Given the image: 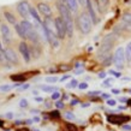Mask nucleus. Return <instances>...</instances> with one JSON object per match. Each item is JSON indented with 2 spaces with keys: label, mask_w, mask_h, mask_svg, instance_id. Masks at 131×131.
<instances>
[{
  "label": "nucleus",
  "mask_w": 131,
  "mask_h": 131,
  "mask_svg": "<svg viewBox=\"0 0 131 131\" xmlns=\"http://www.w3.org/2000/svg\"><path fill=\"white\" fill-rule=\"evenodd\" d=\"M29 8H30V6H29L28 1H25V0L18 3V5H17V11H18V13L23 17L24 19H27V18L30 17V15H29Z\"/></svg>",
  "instance_id": "6e6552de"
},
{
  "label": "nucleus",
  "mask_w": 131,
  "mask_h": 131,
  "mask_svg": "<svg viewBox=\"0 0 131 131\" xmlns=\"http://www.w3.org/2000/svg\"><path fill=\"white\" fill-rule=\"evenodd\" d=\"M65 117H66L68 119H70V120H73V119H75V115L72 114L71 112H66V113H65Z\"/></svg>",
  "instance_id": "a878e982"
},
{
  "label": "nucleus",
  "mask_w": 131,
  "mask_h": 131,
  "mask_svg": "<svg viewBox=\"0 0 131 131\" xmlns=\"http://www.w3.org/2000/svg\"><path fill=\"white\" fill-rule=\"evenodd\" d=\"M18 85H19V83L15 84V85H0V90L1 91H8V90H11L12 88L18 87Z\"/></svg>",
  "instance_id": "aec40b11"
},
{
  "label": "nucleus",
  "mask_w": 131,
  "mask_h": 131,
  "mask_svg": "<svg viewBox=\"0 0 131 131\" xmlns=\"http://www.w3.org/2000/svg\"><path fill=\"white\" fill-rule=\"evenodd\" d=\"M0 32H1V37L6 45H8L12 41V35H11V30L6 24H1L0 25Z\"/></svg>",
  "instance_id": "9b49d317"
},
{
  "label": "nucleus",
  "mask_w": 131,
  "mask_h": 131,
  "mask_svg": "<svg viewBox=\"0 0 131 131\" xmlns=\"http://www.w3.org/2000/svg\"><path fill=\"white\" fill-rule=\"evenodd\" d=\"M12 113H7V114H6V117H7V118H12Z\"/></svg>",
  "instance_id": "37998d69"
},
{
  "label": "nucleus",
  "mask_w": 131,
  "mask_h": 131,
  "mask_svg": "<svg viewBox=\"0 0 131 131\" xmlns=\"http://www.w3.org/2000/svg\"><path fill=\"white\" fill-rule=\"evenodd\" d=\"M110 73H111V75H113L114 77H120V76H122V73H119V72H117V71H113V70H111V71H110Z\"/></svg>",
  "instance_id": "c756f323"
},
{
  "label": "nucleus",
  "mask_w": 131,
  "mask_h": 131,
  "mask_svg": "<svg viewBox=\"0 0 131 131\" xmlns=\"http://www.w3.org/2000/svg\"><path fill=\"white\" fill-rule=\"evenodd\" d=\"M77 85H78V82H77L76 80H72L71 82H70V83L66 85V87H68V88H76Z\"/></svg>",
  "instance_id": "5701e85b"
},
{
  "label": "nucleus",
  "mask_w": 131,
  "mask_h": 131,
  "mask_svg": "<svg viewBox=\"0 0 131 131\" xmlns=\"http://www.w3.org/2000/svg\"><path fill=\"white\" fill-rule=\"evenodd\" d=\"M77 102H78L77 100H72V101H71V105H77Z\"/></svg>",
  "instance_id": "ea45409f"
},
{
  "label": "nucleus",
  "mask_w": 131,
  "mask_h": 131,
  "mask_svg": "<svg viewBox=\"0 0 131 131\" xmlns=\"http://www.w3.org/2000/svg\"><path fill=\"white\" fill-rule=\"evenodd\" d=\"M130 60H131V59H130Z\"/></svg>",
  "instance_id": "a18cd8bd"
},
{
  "label": "nucleus",
  "mask_w": 131,
  "mask_h": 131,
  "mask_svg": "<svg viewBox=\"0 0 131 131\" xmlns=\"http://www.w3.org/2000/svg\"><path fill=\"white\" fill-rule=\"evenodd\" d=\"M19 24H20V27H22V29H23L24 34H25V37L28 40H30L31 42H34V43H37L39 42V34L35 30L34 25L27 19H23Z\"/></svg>",
  "instance_id": "f03ea898"
},
{
  "label": "nucleus",
  "mask_w": 131,
  "mask_h": 131,
  "mask_svg": "<svg viewBox=\"0 0 131 131\" xmlns=\"http://www.w3.org/2000/svg\"><path fill=\"white\" fill-rule=\"evenodd\" d=\"M37 10L40 11V13H42L46 17H51V15H52L51 6L48 4H46V3H40V4L37 5Z\"/></svg>",
  "instance_id": "f8f14e48"
},
{
  "label": "nucleus",
  "mask_w": 131,
  "mask_h": 131,
  "mask_svg": "<svg viewBox=\"0 0 131 131\" xmlns=\"http://www.w3.org/2000/svg\"><path fill=\"white\" fill-rule=\"evenodd\" d=\"M18 131H28L27 129H22V130H18Z\"/></svg>",
  "instance_id": "c03bdc74"
},
{
  "label": "nucleus",
  "mask_w": 131,
  "mask_h": 131,
  "mask_svg": "<svg viewBox=\"0 0 131 131\" xmlns=\"http://www.w3.org/2000/svg\"><path fill=\"white\" fill-rule=\"evenodd\" d=\"M123 130H125V131H131V125H123Z\"/></svg>",
  "instance_id": "473e14b6"
},
{
  "label": "nucleus",
  "mask_w": 131,
  "mask_h": 131,
  "mask_svg": "<svg viewBox=\"0 0 131 131\" xmlns=\"http://www.w3.org/2000/svg\"><path fill=\"white\" fill-rule=\"evenodd\" d=\"M64 3L66 4V6L69 7V10L71 12H76L78 8V4H77V0H64Z\"/></svg>",
  "instance_id": "4468645a"
},
{
  "label": "nucleus",
  "mask_w": 131,
  "mask_h": 131,
  "mask_svg": "<svg viewBox=\"0 0 131 131\" xmlns=\"http://www.w3.org/2000/svg\"><path fill=\"white\" fill-rule=\"evenodd\" d=\"M77 4L81 6H87V0H77Z\"/></svg>",
  "instance_id": "c85d7f7f"
},
{
  "label": "nucleus",
  "mask_w": 131,
  "mask_h": 131,
  "mask_svg": "<svg viewBox=\"0 0 131 131\" xmlns=\"http://www.w3.org/2000/svg\"><path fill=\"white\" fill-rule=\"evenodd\" d=\"M114 40L115 37L113 35H108L107 37H105L102 41V45L99 49V58L100 59H106L110 53H111V49L113 47V43H114Z\"/></svg>",
  "instance_id": "7ed1b4c3"
},
{
  "label": "nucleus",
  "mask_w": 131,
  "mask_h": 131,
  "mask_svg": "<svg viewBox=\"0 0 131 131\" xmlns=\"http://www.w3.org/2000/svg\"><path fill=\"white\" fill-rule=\"evenodd\" d=\"M29 15H30V17H31L32 19L35 20V23L39 25V27H41L42 25V20H41L40 16H39V13H37V11H36V8L31 7L30 6V8H29Z\"/></svg>",
  "instance_id": "ddd939ff"
},
{
  "label": "nucleus",
  "mask_w": 131,
  "mask_h": 131,
  "mask_svg": "<svg viewBox=\"0 0 131 131\" xmlns=\"http://www.w3.org/2000/svg\"><path fill=\"white\" fill-rule=\"evenodd\" d=\"M28 87H29V84H25V85H22V88H20V89L23 90V89H27Z\"/></svg>",
  "instance_id": "4c0bfd02"
},
{
  "label": "nucleus",
  "mask_w": 131,
  "mask_h": 131,
  "mask_svg": "<svg viewBox=\"0 0 131 131\" xmlns=\"http://www.w3.org/2000/svg\"><path fill=\"white\" fill-rule=\"evenodd\" d=\"M124 54H125V59H131V41L126 45V47L124 48Z\"/></svg>",
  "instance_id": "f3484780"
},
{
  "label": "nucleus",
  "mask_w": 131,
  "mask_h": 131,
  "mask_svg": "<svg viewBox=\"0 0 131 131\" xmlns=\"http://www.w3.org/2000/svg\"><path fill=\"white\" fill-rule=\"evenodd\" d=\"M99 94H101V91H90V93H89V95H99Z\"/></svg>",
  "instance_id": "72a5a7b5"
},
{
  "label": "nucleus",
  "mask_w": 131,
  "mask_h": 131,
  "mask_svg": "<svg viewBox=\"0 0 131 131\" xmlns=\"http://www.w3.org/2000/svg\"><path fill=\"white\" fill-rule=\"evenodd\" d=\"M100 1H101V4L102 5L106 6V5H108V1H110V0H100Z\"/></svg>",
  "instance_id": "c9c22d12"
},
{
  "label": "nucleus",
  "mask_w": 131,
  "mask_h": 131,
  "mask_svg": "<svg viewBox=\"0 0 131 131\" xmlns=\"http://www.w3.org/2000/svg\"><path fill=\"white\" fill-rule=\"evenodd\" d=\"M4 16L5 18H6V20H7L10 24H12V25H15V24L17 23V20H16V17L12 15L11 12H8V11H5L4 12Z\"/></svg>",
  "instance_id": "2eb2a0df"
},
{
  "label": "nucleus",
  "mask_w": 131,
  "mask_h": 131,
  "mask_svg": "<svg viewBox=\"0 0 131 131\" xmlns=\"http://www.w3.org/2000/svg\"><path fill=\"white\" fill-rule=\"evenodd\" d=\"M56 106H57V108H64V103L61 102V101H57Z\"/></svg>",
  "instance_id": "2f4dec72"
},
{
  "label": "nucleus",
  "mask_w": 131,
  "mask_h": 131,
  "mask_svg": "<svg viewBox=\"0 0 131 131\" xmlns=\"http://www.w3.org/2000/svg\"><path fill=\"white\" fill-rule=\"evenodd\" d=\"M18 49H19L20 56L23 57V59L25 63H29L30 59H31V56H30V49H29V46L25 42H20L19 46H18Z\"/></svg>",
  "instance_id": "9d476101"
},
{
  "label": "nucleus",
  "mask_w": 131,
  "mask_h": 131,
  "mask_svg": "<svg viewBox=\"0 0 131 131\" xmlns=\"http://www.w3.org/2000/svg\"><path fill=\"white\" fill-rule=\"evenodd\" d=\"M99 77H100V78H105V77H106V72H100Z\"/></svg>",
  "instance_id": "f704fd0d"
},
{
  "label": "nucleus",
  "mask_w": 131,
  "mask_h": 131,
  "mask_svg": "<svg viewBox=\"0 0 131 131\" xmlns=\"http://www.w3.org/2000/svg\"><path fill=\"white\" fill-rule=\"evenodd\" d=\"M77 87L80 88L81 90H82V89H87V88H88V83H85V82H82V83H80L78 85H77Z\"/></svg>",
  "instance_id": "bb28decb"
},
{
  "label": "nucleus",
  "mask_w": 131,
  "mask_h": 131,
  "mask_svg": "<svg viewBox=\"0 0 131 131\" xmlns=\"http://www.w3.org/2000/svg\"><path fill=\"white\" fill-rule=\"evenodd\" d=\"M60 97V93L58 90L57 91H54L53 94H52V100H58Z\"/></svg>",
  "instance_id": "b1692460"
},
{
  "label": "nucleus",
  "mask_w": 131,
  "mask_h": 131,
  "mask_svg": "<svg viewBox=\"0 0 131 131\" xmlns=\"http://www.w3.org/2000/svg\"><path fill=\"white\" fill-rule=\"evenodd\" d=\"M111 83H112V80H106L105 82H103V87H110L111 85Z\"/></svg>",
  "instance_id": "7c9ffc66"
},
{
  "label": "nucleus",
  "mask_w": 131,
  "mask_h": 131,
  "mask_svg": "<svg viewBox=\"0 0 131 131\" xmlns=\"http://www.w3.org/2000/svg\"><path fill=\"white\" fill-rule=\"evenodd\" d=\"M34 122H36V123L40 122V118H39V117H35V118H34Z\"/></svg>",
  "instance_id": "79ce46f5"
},
{
  "label": "nucleus",
  "mask_w": 131,
  "mask_h": 131,
  "mask_svg": "<svg viewBox=\"0 0 131 131\" xmlns=\"http://www.w3.org/2000/svg\"><path fill=\"white\" fill-rule=\"evenodd\" d=\"M36 101H39V102H41V101H43V99H42V97H36Z\"/></svg>",
  "instance_id": "58836bf2"
},
{
  "label": "nucleus",
  "mask_w": 131,
  "mask_h": 131,
  "mask_svg": "<svg viewBox=\"0 0 131 131\" xmlns=\"http://www.w3.org/2000/svg\"><path fill=\"white\" fill-rule=\"evenodd\" d=\"M11 78L13 81H18V83H22V82H24V81H25V77H24V76H22V75H19V76H12Z\"/></svg>",
  "instance_id": "4be33fe9"
},
{
  "label": "nucleus",
  "mask_w": 131,
  "mask_h": 131,
  "mask_svg": "<svg viewBox=\"0 0 131 131\" xmlns=\"http://www.w3.org/2000/svg\"><path fill=\"white\" fill-rule=\"evenodd\" d=\"M19 106L20 107H27V106H28V101H27L25 99H22L19 101Z\"/></svg>",
  "instance_id": "393cba45"
},
{
  "label": "nucleus",
  "mask_w": 131,
  "mask_h": 131,
  "mask_svg": "<svg viewBox=\"0 0 131 131\" xmlns=\"http://www.w3.org/2000/svg\"><path fill=\"white\" fill-rule=\"evenodd\" d=\"M4 58L6 61L13 64V65H17V64H18V57H17L16 52L13 51L12 48H6V49H4Z\"/></svg>",
  "instance_id": "1a4fd4ad"
},
{
  "label": "nucleus",
  "mask_w": 131,
  "mask_h": 131,
  "mask_svg": "<svg viewBox=\"0 0 131 131\" xmlns=\"http://www.w3.org/2000/svg\"><path fill=\"white\" fill-rule=\"evenodd\" d=\"M58 77L57 76H49V77H46L45 78V81H46V83H56V82H58Z\"/></svg>",
  "instance_id": "6ab92c4d"
},
{
  "label": "nucleus",
  "mask_w": 131,
  "mask_h": 131,
  "mask_svg": "<svg viewBox=\"0 0 131 131\" xmlns=\"http://www.w3.org/2000/svg\"><path fill=\"white\" fill-rule=\"evenodd\" d=\"M88 8V15L90 17V19L93 23H97L99 22V7L95 5L94 0H87V6Z\"/></svg>",
  "instance_id": "39448f33"
},
{
  "label": "nucleus",
  "mask_w": 131,
  "mask_h": 131,
  "mask_svg": "<svg viewBox=\"0 0 131 131\" xmlns=\"http://www.w3.org/2000/svg\"><path fill=\"white\" fill-rule=\"evenodd\" d=\"M112 60L117 68H123L124 63H125V54H124V48L123 47H118L115 49L114 54L112 57Z\"/></svg>",
  "instance_id": "423d86ee"
},
{
  "label": "nucleus",
  "mask_w": 131,
  "mask_h": 131,
  "mask_svg": "<svg viewBox=\"0 0 131 131\" xmlns=\"http://www.w3.org/2000/svg\"><path fill=\"white\" fill-rule=\"evenodd\" d=\"M115 103H117V101L113 99H108L107 100V105L108 106H115Z\"/></svg>",
  "instance_id": "cd10ccee"
},
{
  "label": "nucleus",
  "mask_w": 131,
  "mask_h": 131,
  "mask_svg": "<svg viewBox=\"0 0 131 131\" xmlns=\"http://www.w3.org/2000/svg\"><path fill=\"white\" fill-rule=\"evenodd\" d=\"M123 22L126 23L127 25H131V13H126L123 16Z\"/></svg>",
  "instance_id": "412c9836"
},
{
  "label": "nucleus",
  "mask_w": 131,
  "mask_h": 131,
  "mask_svg": "<svg viewBox=\"0 0 131 131\" xmlns=\"http://www.w3.org/2000/svg\"><path fill=\"white\" fill-rule=\"evenodd\" d=\"M93 22L87 12H82L78 17V28L83 34H89L93 29Z\"/></svg>",
  "instance_id": "20e7f679"
},
{
  "label": "nucleus",
  "mask_w": 131,
  "mask_h": 131,
  "mask_svg": "<svg viewBox=\"0 0 131 131\" xmlns=\"http://www.w3.org/2000/svg\"><path fill=\"white\" fill-rule=\"evenodd\" d=\"M57 7L60 12V17L64 20V23L66 25V35L69 37H71L73 35V19H72L71 11L69 10V7L66 6V4L64 3L63 0H58L57 1Z\"/></svg>",
  "instance_id": "f257e3e1"
},
{
  "label": "nucleus",
  "mask_w": 131,
  "mask_h": 131,
  "mask_svg": "<svg viewBox=\"0 0 131 131\" xmlns=\"http://www.w3.org/2000/svg\"><path fill=\"white\" fill-rule=\"evenodd\" d=\"M68 78H69V76H64V77H63V78H61V80H60V81H61V82H63V81L68 80Z\"/></svg>",
  "instance_id": "a19ab883"
},
{
  "label": "nucleus",
  "mask_w": 131,
  "mask_h": 131,
  "mask_svg": "<svg viewBox=\"0 0 131 131\" xmlns=\"http://www.w3.org/2000/svg\"><path fill=\"white\" fill-rule=\"evenodd\" d=\"M54 27H56V34L58 39H65L66 36V25L61 19V17H57L54 19Z\"/></svg>",
  "instance_id": "0eeeda50"
},
{
  "label": "nucleus",
  "mask_w": 131,
  "mask_h": 131,
  "mask_svg": "<svg viewBox=\"0 0 131 131\" xmlns=\"http://www.w3.org/2000/svg\"><path fill=\"white\" fill-rule=\"evenodd\" d=\"M41 89L43 91H46V93H54V91L58 90V88L56 87H52V85H41Z\"/></svg>",
  "instance_id": "a211bd4d"
},
{
  "label": "nucleus",
  "mask_w": 131,
  "mask_h": 131,
  "mask_svg": "<svg viewBox=\"0 0 131 131\" xmlns=\"http://www.w3.org/2000/svg\"><path fill=\"white\" fill-rule=\"evenodd\" d=\"M112 93H113V94H119L120 91L118 90V89H112Z\"/></svg>",
  "instance_id": "e433bc0d"
},
{
  "label": "nucleus",
  "mask_w": 131,
  "mask_h": 131,
  "mask_svg": "<svg viewBox=\"0 0 131 131\" xmlns=\"http://www.w3.org/2000/svg\"><path fill=\"white\" fill-rule=\"evenodd\" d=\"M15 30H16V32L18 34V36H19V37H22V39H27V37H25V34H24L23 29H22V27H20L19 23L15 24Z\"/></svg>",
  "instance_id": "dca6fc26"
}]
</instances>
